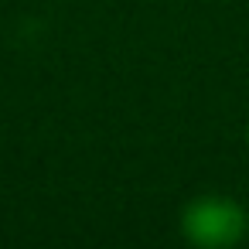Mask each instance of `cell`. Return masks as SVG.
I'll return each instance as SVG.
<instances>
[{
	"instance_id": "1",
	"label": "cell",
	"mask_w": 249,
	"mask_h": 249,
	"mask_svg": "<svg viewBox=\"0 0 249 249\" xmlns=\"http://www.w3.org/2000/svg\"><path fill=\"white\" fill-rule=\"evenodd\" d=\"M181 235L191 246H205V249H225L235 246L246 235V212L222 195H205L188 201L184 215H181Z\"/></svg>"
},
{
	"instance_id": "2",
	"label": "cell",
	"mask_w": 249,
	"mask_h": 249,
	"mask_svg": "<svg viewBox=\"0 0 249 249\" xmlns=\"http://www.w3.org/2000/svg\"><path fill=\"white\" fill-rule=\"evenodd\" d=\"M246 137H249V126H246Z\"/></svg>"
}]
</instances>
